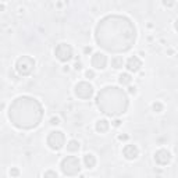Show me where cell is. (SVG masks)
Masks as SVG:
<instances>
[{
    "mask_svg": "<svg viewBox=\"0 0 178 178\" xmlns=\"http://www.w3.org/2000/svg\"><path fill=\"white\" fill-rule=\"evenodd\" d=\"M61 171L65 175H77L81 171V163L75 156H67L61 161Z\"/></svg>",
    "mask_w": 178,
    "mask_h": 178,
    "instance_id": "6da1fadb",
    "label": "cell"
},
{
    "mask_svg": "<svg viewBox=\"0 0 178 178\" xmlns=\"http://www.w3.org/2000/svg\"><path fill=\"white\" fill-rule=\"evenodd\" d=\"M35 68V60L29 56H21L15 61V70L20 75L25 77V75H29Z\"/></svg>",
    "mask_w": 178,
    "mask_h": 178,
    "instance_id": "7a4b0ae2",
    "label": "cell"
},
{
    "mask_svg": "<svg viewBox=\"0 0 178 178\" xmlns=\"http://www.w3.org/2000/svg\"><path fill=\"white\" fill-rule=\"evenodd\" d=\"M48 145L51 150H60L65 145V135L61 131H51L48 137Z\"/></svg>",
    "mask_w": 178,
    "mask_h": 178,
    "instance_id": "3957f363",
    "label": "cell"
},
{
    "mask_svg": "<svg viewBox=\"0 0 178 178\" xmlns=\"http://www.w3.org/2000/svg\"><path fill=\"white\" fill-rule=\"evenodd\" d=\"M54 54L57 60L61 63H67L72 58V48L68 43H58L54 49Z\"/></svg>",
    "mask_w": 178,
    "mask_h": 178,
    "instance_id": "277c9868",
    "label": "cell"
},
{
    "mask_svg": "<svg viewBox=\"0 0 178 178\" xmlns=\"http://www.w3.org/2000/svg\"><path fill=\"white\" fill-rule=\"evenodd\" d=\"M92 95H93V86L89 82L82 81V82H78L75 85V96L77 97L88 100L92 97Z\"/></svg>",
    "mask_w": 178,
    "mask_h": 178,
    "instance_id": "5b68a950",
    "label": "cell"
},
{
    "mask_svg": "<svg viewBox=\"0 0 178 178\" xmlns=\"http://www.w3.org/2000/svg\"><path fill=\"white\" fill-rule=\"evenodd\" d=\"M91 64L96 70H104L107 65V56L104 53H100V51L93 53L92 58H91Z\"/></svg>",
    "mask_w": 178,
    "mask_h": 178,
    "instance_id": "8992f818",
    "label": "cell"
},
{
    "mask_svg": "<svg viewBox=\"0 0 178 178\" xmlns=\"http://www.w3.org/2000/svg\"><path fill=\"white\" fill-rule=\"evenodd\" d=\"M154 161H156L159 166H167L168 163L171 161V153H170L167 149H159V150L154 153Z\"/></svg>",
    "mask_w": 178,
    "mask_h": 178,
    "instance_id": "52a82bcc",
    "label": "cell"
},
{
    "mask_svg": "<svg viewBox=\"0 0 178 178\" xmlns=\"http://www.w3.org/2000/svg\"><path fill=\"white\" fill-rule=\"evenodd\" d=\"M125 67H127V70L130 72H138L140 70V67H142V60H140L138 56H131L130 58L127 60V63H125Z\"/></svg>",
    "mask_w": 178,
    "mask_h": 178,
    "instance_id": "ba28073f",
    "label": "cell"
},
{
    "mask_svg": "<svg viewBox=\"0 0 178 178\" xmlns=\"http://www.w3.org/2000/svg\"><path fill=\"white\" fill-rule=\"evenodd\" d=\"M123 156L127 160H135L139 156V149L135 145H125L123 149Z\"/></svg>",
    "mask_w": 178,
    "mask_h": 178,
    "instance_id": "9c48e42d",
    "label": "cell"
},
{
    "mask_svg": "<svg viewBox=\"0 0 178 178\" xmlns=\"http://www.w3.org/2000/svg\"><path fill=\"white\" fill-rule=\"evenodd\" d=\"M109 128H110V123L107 120H104V118L97 120V121H96V124H95V130L97 131V132H100V134L106 132Z\"/></svg>",
    "mask_w": 178,
    "mask_h": 178,
    "instance_id": "30bf717a",
    "label": "cell"
},
{
    "mask_svg": "<svg viewBox=\"0 0 178 178\" xmlns=\"http://www.w3.org/2000/svg\"><path fill=\"white\" fill-rule=\"evenodd\" d=\"M84 164H85V167L88 168V170H92V168L96 166L95 154L93 153H86L85 156H84Z\"/></svg>",
    "mask_w": 178,
    "mask_h": 178,
    "instance_id": "8fae6325",
    "label": "cell"
},
{
    "mask_svg": "<svg viewBox=\"0 0 178 178\" xmlns=\"http://www.w3.org/2000/svg\"><path fill=\"white\" fill-rule=\"evenodd\" d=\"M118 82H120V85H123V86L131 85V82H132V77H131L130 72H123V74L118 75Z\"/></svg>",
    "mask_w": 178,
    "mask_h": 178,
    "instance_id": "7c38bea8",
    "label": "cell"
},
{
    "mask_svg": "<svg viewBox=\"0 0 178 178\" xmlns=\"http://www.w3.org/2000/svg\"><path fill=\"white\" fill-rule=\"evenodd\" d=\"M79 147H81V145H79V142L77 139H71L67 142V150L70 152V153H74V152H78Z\"/></svg>",
    "mask_w": 178,
    "mask_h": 178,
    "instance_id": "4fadbf2b",
    "label": "cell"
},
{
    "mask_svg": "<svg viewBox=\"0 0 178 178\" xmlns=\"http://www.w3.org/2000/svg\"><path fill=\"white\" fill-rule=\"evenodd\" d=\"M111 67L116 70H120L124 67V58L121 57V56H114L113 58H111Z\"/></svg>",
    "mask_w": 178,
    "mask_h": 178,
    "instance_id": "5bb4252c",
    "label": "cell"
},
{
    "mask_svg": "<svg viewBox=\"0 0 178 178\" xmlns=\"http://www.w3.org/2000/svg\"><path fill=\"white\" fill-rule=\"evenodd\" d=\"M163 109H164V106H163L161 102H157V100H156V102L152 103V110H153L154 113H161Z\"/></svg>",
    "mask_w": 178,
    "mask_h": 178,
    "instance_id": "9a60e30c",
    "label": "cell"
},
{
    "mask_svg": "<svg viewBox=\"0 0 178 178\" xmlns=\"http://www.w3.org/2000/svg\"><path fill=\"white\" fill-rule=\"evenodd\" d=\"M43 178H58V174L54 170H46L43 173Z\"/></svg>",
    "mask_w": 178,
    "mask_h": 178,
    "instance_id": "2e32d148",
    "label": "cell"
},
{
    "mask_svg": "<svg viewBox=\"0 0 178 178\" xmlns=\"http://www.w3.org/2000/svg\"><path fill=\"white\" fill-rule=\"evenodd\" d=\"M8 174H10L11 178H17L18 175H20V170H18L17 167H11L10 171H8Z\"/></svg>",
    "mask_w": 178,
    "mask_h": 178,
    "instance_id": "e0dca14e",
    "label": "cell"
},
{
    "mask_svg": "<svg viewBox=\"0 0 178 178\" xmlns=\"http://www.w3.org/2000/svg\"><path fill=\"white\" fill-rule=\"evenodd\" d=\"M85 78L86 79H93L95 78V71H93V70H86L85 71Z\"/></svg>",
    "mask_w": 178,
    "mask_h": 178,
    "instance_id": "ac0fdd59",
    "label": "cell"
},
{
    "mask_svg": "<svg viewBox=\"0 0 178 178\" xmlns=\"http://www.w3.org/2000/svg\"><path fill=\"white\" fill-rule=\"evenodd\" d=\"M50 124L51 125H58V124H60V118H58V117H51Z\"/></svg>",
    "mask_w": 178,
    "mask_h": 178,
    "instance_id": "d6986e66",
    "label": "cell"
},
{
    "mask_svg": "<svg viewBox=\"0 0 178 178\" xmlns=\"http://www.w3.org/2000/svg\"><path fill=\"white\" fill-rule=\"evenodd\" d=\"M128 92H130L131 95H137V86H130V88H128Z\"/></svg>",
    "mask_w": 178,
    "mask_h": 178,
    "instance_id": "ffe728a7",
    "label": "cell"
},
{
    "mask_svg": "<svg viewBox=\"0 0 178 178\" xmlns=\"http://www.w3.org/2000/svg\"><path fill=\"white\" fill-rule=\"evenodd\" d=\"M111 125H113V127H120V125H121V120H118V118H116V120H114L113 121V123H111Z\"/></svg>",
    "mask_w": 178,
    "mask_h": 178,
    "instance_id": "44dd1931",
    "label": "cell"
},
{
    "mask_svg": "<svg viewBox=\"0 0 178 178\" xmlns=\"http://www.w3.org/2000/svg\"><path fill=\"white\" fill-rule=\"evenodd\" d=\"M84 53H85V54H91V53H92V48H91V46H85V48H84Z\"/></svg>",
    "mask_w": 178,
    "mask_h": 178,
    "instance_id": "7402d4cb",
    "label": "cell"
},
{
    "mask_svg": "<svg viewBox=\"0 0 178 178\" xmlns=\"http://www.w3.org/2000/svg\"><path fill=\"white\" fill-rule=\"evenodd\" d=\"M74 68H75V70H81V68H82V63H81V61H77L75 64H74Z\"/></svg>",
    "mask_w": 178,
    "mask_h": 178,
    "instance_id": "603a6c76",
    "label": "cell"
},
{
    "mask_svg": "<svg viewBox=\"0 0 178 178\" xmlns=\"http://www.w3.org/2000/svg\"><path fill=\"white\" fill-rule=\"evenodd\" d=\"M128 135H118V140H127Z\"/></svg>",
    "mask_w": 178,
    "mask_h": 178,
    "instance_id": "cb8c5ba5",
    "label": "cell"
},
{
    "mask_svg": "<svg viewBox=\"0 0 178 178\" xmlns=\"http://www.w3.org/2000/svg\"><path fill=\"white\" fill-rule=\"evenodd\" d=\"M63 71H64V72H68V71H70V65H64V68H63Z\"/></svg>",
    "mask_w": 178,
    "mask_h": 178,
    "instance_id": "d4e9b609",
    "label": "cell"
},
{
    "mask_svg": "<svg viewBox=\"0 0 178 178\" xmlns=\"http://www.w3.org/2000/svg\"><path fill=\"white\" fill-rule=\"evenodd\" d=\"M174 28H175V31L178 32V18L175 20V22H174Z\"/></svg>",
    "mask_w": 178,
    "mask_h": 178,
    "instance_id": "484cf974",
    "label": "cell"
}]
</instances>
